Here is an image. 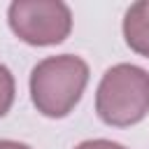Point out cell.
<instances>
[{
    "label": "cell",
    "instance_id": "obj_1",
    "mask_svg": "<svg viewBox=\"0 0 149 149\" xmlns=\"http://www.w3.org/2000/svg\"><path fill=\"white\" fill-rule=\"evenodd\" d=\"M88 84V65L72 54L49 56L30 72V98L40 114L49 119L68 116L84 95Z\"/></svg>",
    "mask_w": 149,
    "mask_h": 149
},
{
    "label": "cell",
    "instance_id": "obj_2",
    "mask_svg": "<svg viewBox=\"0 0 149 149\" xmlns=\"http://www.w3.org/2000/svg\"><path fill=\"white\" fill-rule=\"evenodd\" d=\"M95 112L107 126L140 123L149 114V72L133 63L112 65L98 84Z\"/></svg>",
    "mask_w": 149,
    "mask_h": 149
},
{
    "label": "cell",
    "instance_id": "obj_3",
    "mask_svg": "<svg viewBox=\"0 0 149 149\" xmlns=\"http://www.w3.org/2000/svg\"><path fill=\"white\" fill-rule=\"evenodd\" d=\"M12 33L33 47L61 44L72 30V12L61 0H16L7 9Z\"/></svg>",
    "mask_w": 149,
    "mask_h": 149
},
{
    "label": "cell",
    "instance_id": "obj_4",
    "mask_svg": "<svg viewBox=\"0 0 149 149\" xmlns=\"http://www.w3.org/2000/svg\"><path fill=\"white\" fill-rule=\"evenodd\" d=\"M123 37H126V44L149 58V2L147 0H140V2H133L123 16Z\"/></svg>",
    "mask_w": 149,
    "mask_h": 149
},
{
    "label": "cell",
    "instance_id": "obj_5",
    "mask_svg": "<svg viewBox=\"0 0 149 149\" xmlns=\"http://www.w3.org/2000/svg\"><path fill=\"white\" fill-rule=\"evenodd\" d=\"M14 93H16L14 74L9 72L7 65L0 63V119L9 112V107H12V102H14Z\"/></svg>",
    "mask_w": 149,
    "mask_h": 149
},
{
    "label": "cell",
    "instance_id": "obj_6",
    "mask_svg": "<svg viewBox=\"0 0 149 149\" xmlns=\"http://www.w3.org/2000/svg\"><path fill=\"white\" fill-rule=\"evenodd\" d=\"M74 149H126V147L112 140H86V142H79Z\"/></svg>",
    "mask_w": 149,
    "mask_h": 149
},
{
    "label": "cell",
    "instance_id": "obj_7",
    "mask_svg": "<svg viewBox=\"0 0 149 149\" xmlns=\"http://www.w3.org/2000/svg\"><path fill=\"white\" fill-rule=\"evenodd\" d=\"M0 149H33L23 142H16V140H0Z\"/></svg>",
    "mask_w": 149,
    "mask_h": 149
},
{
    "label": "cell",
    "instance_id": "obj_8",
    "mask_svg": "<svg viewBox=\"0 0 149 149\" xmlns=\"http://www.w3.org/2000/svg\"><path fill=\"white\" fill-rule=\"evenodd\" d=\"M147 2H149V0H147Z\"/></svg>",
    "mask_w": 149,
    "mask_h": 149
}]
</instances>
